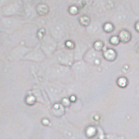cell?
I'll return each mask as SVG.
<instances>
[{"label": "cell", "instance_id": "6da1fadb", "mask_svg": "<svg viewBox=\"0 0 139 139\" xmlns=\"http://www.w3.org/2000/svg\"><path fill=\"white\" fill-rule=\"evenodd\" d=\"M119 37L122 41L126 42L130 40L131 38V36L130 34L128 32L123 31L120 33Z\"/></svg>", "mask_w": 139, "mask_h": 139}, {"label": "cell", "instance_id": "277c9868", "mask_svg": "<svg viewBox=\"0 0 139 139\" xmlns=\"http://www.w3.org/2000/svg\"><path fill=\"white\" fill-rule=\"evenodd\" d=\"M135 29L137 32H139V22H138L135 25Z\"/></svg>", "mask_w": 139, "mask_h": 139}, {"label": "cell", "instance_id": "7a4b0ae2", "mask_svg": "<svg viewBox=\"0 0 139 139\" xmlns=\"http://www.w3.org/2000/svg\"><path fill=\"white\" fill-rule=\"evenodd\" d=\"M104 56L108 60H113L115 57V53L112 50H109L106 51L104 54Z\"/></svg>", "mask_w": 139, "mask_h": 139}, {"label": "cell", "instance_id": "3957f363", "mask_svg": "<svg viewBox=\"0 0 139 139\" xmlns=\"http://www.w3.org/2000/svg\"><path fill=\"white\" fill-rule=\"evenodd\" d=\"M111 41L113 44H117L119 42V40L116 37H113L111 39Z\"/></svg>", "mask_w": 139, "mask_h": 139}]
</instances>
